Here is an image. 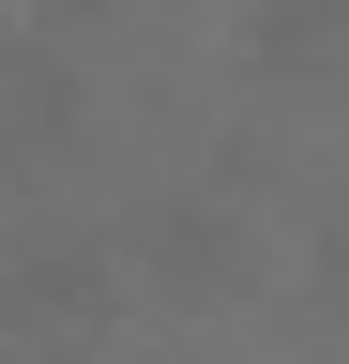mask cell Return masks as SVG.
<instances>
[{
    "label": "cell",
    "mask_w": 349,
    "mask_h": 364,
    "mask_svg": "<svg viewBox=\"0 0 349 364\" xmlns=\"http://www.w3.org/2000/svg\"><path fill=\"white\" fill-rule=\"evenodd\" d=\"M152 273H167V289H228V273H243L228 213H152Z\"/></svg>",
    "instance_id": "obj_1"
},
{
    "label": "cell",
    "mask_w": 349,
    "mask_h": 364,
    "mask_svg": "<svg viewBox=\"0 0 349 364\" xmlns=\"http://www.w3.org/2000/svg\"><path fill=\"white\" fill-rule=\"evenodd\" d=\"M243 61H258V76L334 61V0H258V16H243Z\"/></svg>",
    "instance_id": "obj_2"
},
{
    "label": "cell",
    "mask_w": 349,
    "mask_h": 364,
    "mask_svg": "<svg viewBox=\"0 0 349 364\" xmlns=\"http://www.w3.org/2000/svg\"><path fill=\"white\" fill-rule=\"evenodd\" d=\"M16 304H61V318H92V304H107V273H92V258H16Z\"/></svg>",
    "instance_id": "obj_3"
}]
</instances>
